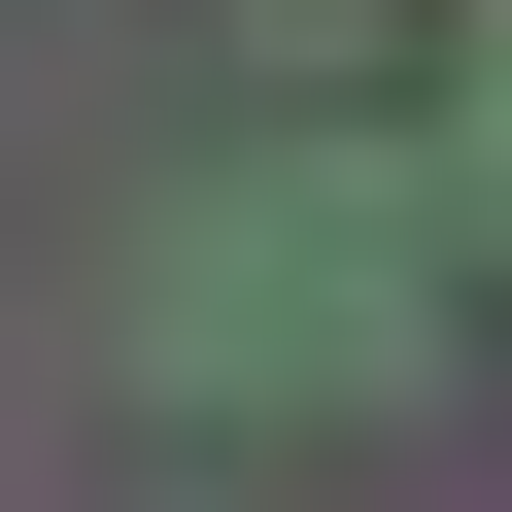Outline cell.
<instances>
[{
    "label": "cell",
    "instance_id": "obj_2",
    "mask_svg": "<svg viewBox=\"0 0 512 512\" xmlns=\"http://www.w3.org/2000/svg\"><path fill=\"white\" fill-rule=\"evenodd\" d=\"M444 205L512 239V0H478V69H444Z\"/></svg>",
    "mask_w": 512,
    "mask_h": 512
},
{
    "label": "cell",
    "instance_id": "obj_3",
    "mask_svg": "<svg viewBox=\"0 0 512 512\" xmlns=\"http://www.w3.org/2000/svg\"><path fill=\"white\" fill-rule=\"evenodd\" d=\"M239 35H274V69H376V0H239Z\"/></svg>",
    "mask_w": 512,
    "mask_h": 512
},
{
    "label": "cell",
    "instance_id": "obj_1",
    "mask_svg": "<svg viewBox=\"0 0 512 512\" xmlns=\"http://www.w3.org/2000/svg\"><path fill=\"white\" fill-rule=\"evenodd\" d=\"M137 308H171V376H239V410H342V376H410L444 342V137H239L171 239H137Z\"/></svg>",
    "mask_w": 512,
    "mask_h": 512
}]
</instances>
